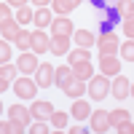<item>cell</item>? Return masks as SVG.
<instances>
[{"mask_svg": "<svg viewBox=\"0 0 134 134\" xmlns=\"http://www.w3.org/2000/svg\"><path fill=\"white\" fill-rule=\"evenodd\" d=\"M67 118H70V115H67V113H59V110H54V113L48 115L51 126H54V129H59V131H62V129L67 126Z\"/></svg>", "mask_w": 134, "mask_h": 134, "instance_id": "obj_25", "label": "cell"}, {"mask_svg": "<svg viewBox=\"0 0 134 134\" xmlns=\"http://www.w3.org/2000/svg\"><path fill=\"white\" fill-rule=\"evenodd\" d=\"M19 24H16V19H5L3 24H0V35H3V40H14L19 35Z\"/></svg>", "mask_w": 134, "mask_h": 134, "instance_id": "obj_19", "label": "cell"}, {"mask_svg": "<svg viewBox=\"0 0 134 134\" xmlns=\"http://www.w3.org/2000/svg\"><path fill=\"white\" fill-rule=\"evenodd\" d=\"M27 131H32V134H48L51 126H46V121H35L32 126H27Z\"/></svg>", "mask_w": 134, "mask_h": 134, "instance_id": "obj_29", "label": "cell"}, {"mask_svg": "<svg viewBox=\"0 0 134 134\" xmlns=\"http://www.w3.org/2000/svg\"><path fill=\"white\" fill-rule=\"evenodd\" d=\"M70 131H72V134H83V131H86V126H70Z\"/></svg>", "mask_w": 134, "mask_h": 134, "instance_id": "obj_37", "label": "cell"}, {"mask_svg": "<svg viewBox=\"0 0 134 134\" xmlns=\"http://www.w3.org/2000/svg\"><path fill=\"white\" fill-rule=\"evenodd\" d=\"M11 62V43L8 40H0V64Z\"/></svg>", "mask_w": 134, "mask_h": 134, "instance_id": "obj_30", "label": "cell"}, {"mask_svg": "<svg viewBox=\"0 0 134 134\" xmlns=\"http://www.w3.org/2000/svg\"><path fill=\"white\" fill-rule=\"evenodd\" d=\"M110 94H113L118 102H124V99H129V94H131V81L129 78H124V75H115V81L110 83Z\"/></svg>", "mask_w": 134, "mask_h": 134, "instance_id": "obj_6", "label": "cell"}, {"mask_svg": "<svg viewBox=\"0 0 134 134\" xmlns=\"http://www.w3.org/2000/svg\"><path fill=\"white\" fill-rule=\"evenodd\" d=\"M131 129H134V126H131V118H129V121H124V124L118 126V131H121V134H131Z\"/></svg>", "mask_w": 134, "mask_h": 134, "instance_id": "obj_33", "label": "cell"}, {"mask_svg": "<svg viewBox=\"0 0 134 134\" xmlns=\"http://www.w3.org/2000/svg\"><path fill=\"white\" fill-rule=\"evenodd\" d=\"M59 88H62V94H64V97L78 99V97H83V91H86V81H83V78H78V75H72L70 81L62 83Z\"/></svg>", "mask_w": 134, "mask_h": 134, "instance_id": "obj_8", "label": "cell"}, {"mask_svg": "<svg viewBox=\"0 0 134 134\" xmlns=\"http://www.w3.org/2000/svg\"><path fill=\"white\" fill-rule=\"evenodd\" d=\"M70 40L75 43V46H81V48H91L94 46V32L91 30H72Z\"/></svg>", "mask_w": 134, "mask_h": 134, "instance_id": "obj_15", "label": "cell"}, {"mask_svg": "<svg viewBox=\"0 0 134 134\" xmlns=\"http://www.w3.org/2000/svg\"><path fill=\"white\" fill-rule=\"evenodd\" d=\"M131 115L126 113L124 107H118V110H113V113H107V124H110V129H118L121 124H124V121H129Z\"/></svg>", "mask_w": 134, "mask_h": 134, "instance_id": "obj_22", "label": "cell"}, {"mask_svg": "<svg viewBox=\"0 0 134 134\" xmlns=\"http://www.w3.org/2000/svg\"><path fill=\"white\" fill-rule=\"evenodd\" d=\"M70 67H72V75L83 78V81H88V78L94 75V67H91V59H86V62H75V64H70Z\"/></svg>", "mask_w": 134, "mask_h": 134, "instance_id": "obj_20", "label": "cell"}, {"mask_svg": "<svg viewBox=\"0 0 134 134\" xmlns=\"http://www.w3.org/2000/svg\"><path fill=\"white\" fill-rule=\"evenodd\" d=\"M14 19H16V24H19V27L30 24V21H32V8H30V5H19V8H16V16H14Z\"/></svg>", "mask_w": 134, "mask_h": 134, "instance_id": "obj_23", "label": "cell"}, {"mask_svg": "<svg viewBox=\"0 0 134 134\" xmlns=\"http://www.w3.org/2000/svg\"><path fill=\"white\" fill-rule=\"evenodd\" d=\"M118 54H121L124 62H134V43H131V38H126L124 46H118Z\"/></svg>", "mask_w": 134, "mask_h": 134, "instance_id": "obj_26", "label": "cell"}, {"mask_svg": "<svg viewBox=\"0 0 134 134\" xmlns=\"http://www.w3.org/2000/svg\"><path fill=\"white\" fill-rule=\"evenodd\" d=\"M86 121L91 124V131H99V134H105V131L110 129V124H107V113H105V110H91Z\"/></svg>", "mask_w": 134, "mask_h": 134, "instance_id": "obj_12", "label": "cell"}, {"mask_svg": "<svg viewBox=\"0 0 134 134\" xmlns=\"http://www.w3.org/2000/svg\"><path fill=\"white\" fill-rule=\"evenodd\" d=\"M35 81L40 88H48V86H54V64H48V62H40L38 67H35V72H32Z\"/></svg>", "mask_w": 134, "mask_h": 134, "instance_id": "obj_4", "label": "cell"}, {"mask_svg": "<svg viewBox=\"0 0 134 134\" xmlns=\"http://www.w3.org/2000/svg\"><path fill=\"white\" fill-rule=\"evenodd\" d=\"M5 3H8L11 8H19V5H27V3H30V0H5Z\"/></svg>", "mask_w": 134, "mask_h": 134, "instance_id": "obj_34", "label": "cell"}, {"mask_svg": "<svg viewBox=\"0 0 134 134\" xmlns=\"http://www.w3.org/2000/svg\"><path fill=\"white\" fill-rule=\"evenodd\" d=\"M54 113V105L51 102H32L30 105V115H32V121H48V115Z\"/></svg>", "mask_w": 134, "mask_h": 134, "instance_id": "obj_13", "label": "cell"}, {"mask_svg": "<svg viewBox=\"0 0 134 134\" xmlns=\"http://www.w3.org/2000/svg\"><path fill=\"white\" fill-rule=\"evenodd\" d=\"M5 19H14V14H11V5L8 3H0V24H3Z\"/></svg>", "mask_w": 134, "mask_h": 134, "instance_id": "obj_32", "label": "cell"}, {"mask_svg": "<svg viewBox=\"0 0 134 134\" xmlns=\"http://www.w3.org/2000/svg\"><path fill=\"white\" fill-rule=\"evenodd\" d=\"M83 0H51V11L54 14H59V16H64V14H70V11H75L78 5H81Z\"/></svg>", "mask_w": 134, "mask_h": 134, "instance_id": "obj_17", "label": "cell"}, {"mask_svg": "<svg viewBox=\"0 0 134 134\" xmlns=\"http://www.w3.org/2000/svg\"><path fill=\"white\" fill-rule=\"evenodd\" d=\"M72 78V67L70 64H62V67H54V86H62Z\"/></svg>", "mask_w": 134, "mask_h": 134, "instance_id": "obj_21", "label": "cell"}, {"mask_svg": "<svg viewBox=\"0 0 134 134\" xmlns=\"http://www.w3.org/2000/svg\"><path fill=\"white\" fill-rule=\"evenodd\" d=\"M51 35H57V38H70L72 35V19H64V16H57V19H51Z\"/></svg>", "mask_w": 134, "mask_h": 134, "instance_id": "obj_11", "label": "cell"}, {"mask_svg": "<svg viewBox=\"0 0 134 134\" xmlns=\"http://www.w3.org/2000/svg\"><path fill=\"white\" fill-rule=\"evenodd\" d=\"M14 43L19 46V51H30V32L27 30H19V35L14 38Z\"/></svg>", "mask_w": 134, "mask_h": 134, "instance_id": "obj_27", "label": "cell"}, {"mask_svg": "<svg viewBox=\"0 0 134 134\" xmlns=\"http://www.w3.org/2000/svg\"><path fill=\"white\" fill-rule=\"evenodd\" d=\"M88 3H91V5L99 11V8H105V5H107V0H88Z\"/></svg>", "mask_w": 134, "mask_h": 134, "instance_id": "obj_35", "label": "cell"}, {"mask_svg": "<svg viewBox=\"0 0 134 134\" xmlns=\"http://www.w3.org/2000/svg\"><path fill=\"white\" fill-rule=\"evenodd\" d=\"M8 88H11V83H8V81H3V78H0V94H3V91H8Z\"/></svg>", "mask_w": 134, "mask_h": 134, "instance_id": "obj_36", "label": "cell"}, {"mask_svg": "<svg viewBox=\"0 0 134 134\" xmlns=\"http://www.w3.org/2000/svg\"><path fill=\"white\" fill-rule=\"evenodd\" d=\"M88 113H91V105H88V102H83V99L78 97L75 102H72V107H70V115H72L75 121H81V124H83V121L88 118Z\"/></svg>", "mask_w": 134, "mask_h": 134, "instance_id": "obj_18", "label": "cell"}, {"mask_svg": "<svg viewBox=\"0 0 134 134\" xmlns=\"http://www.w3.org/2000/svg\"><path fill=\"white\" fill-rule=\"evenodd\" d=\"M32 3H35V8H40V5H48L51 0H32Z\"/></svg>", "mask_w": 134, "mask_h": 134, "instance_id": "obj_38", "label": "cell"}, {"mask_svg": "<svg viewBox=\"0 0 134 134\" xmlns=\"http://www.w3.org/2000/svg\"><path fill=\"white\" fill-rule=\"evenodd\" d=\"M48 51L54 54V57H64V54L70 51V38H57V35H51V38H48Z\"/></svg>", "mask_w": 134, "mask_h": 134, "instance_id": "obj_16", "label": "cell"}, {"mask_svg": "<svg viewBox=\"0 0 134 134\" xmlns=\"http://www.w3.org/2000/svg\"><path fill=\"white\" fill-rule=\"evenodd\" d=\"M24 129L16 126L14 121H0V134H21Z\"/></svg>", "mask_w": 134, "mask_h": 134, "instance_id": "obj_28", "label": "cell"}, {"mask_svg": "<svg viewBox=\"0 0 134 134\" xmlns=\"http://www.w3.org/2000/svg\"><path fill=\"white\" fill-rule=\"evenodd\" d=\"M38 54H32V51H21L19 54V62H16V70L21 75H32L35 72V67H38Z\"/></svg>", "mask_w": 134, "mask_h": 134, "instance_id": "obj_9", "label": "cell"}, {"mask_svg": "<svg viewBox=\"0 0 134 134\" xmlns=\"http://www.w3.org/2000/svg\"><path fill=\"white\" fill-rule=\"evenodd\" d=\"M124 30H126V38H134V14L131 16H124Z\"/></svg>", "mask_w": 134, "mask_h": 134, "instance_id": "obj_31", "label": "cell"}, {"mask_svg": "<svg viewBox=\"0 0 134 134\" xmlns=\"http://www.w3.org/2000/svg\"><path fill=\"white\" fill-rule=\"evenodd\" d=\"M11 88H14V94L19 99H35V94H38V83L30 75H16L11 81Z\"/></svg>", "mask_w": 134, "mask_h": 134, "instance_id": "obj_2", "label": "cell"}, {"mask_svg": "<svg viewBox=\"0 0 134 134\" xmlns=\"http://www.w3.org/2000/svg\"><path fill=\"white\" fill-rule=\"evenodd\" d=\"M86 91H88V97H91L94 102H102V99L110 94V78L102 75V72H99V75H91V78L86 81Z\"/></svg>", "mask_w": 134, "mask_h": 134, "instance_id": "obj_1", "label": "cell"}, {"mask_svg": "<svg viewBox=\"0 0 134 134\" xmlns=\"http://www.w3.org/2000/svg\"><path fill=\"white\" fill-rule=\"evenodd\" d=\"M51 19H54V14H51L48 5H40V8L32 11V24H35L38 30H46V27L51 24Z\"/></svg>", "mask_w": 134, "mask_h": 134, "instance_id": "obj_14", "label": "cell"}, {"mask_svg": "<svg viewBox=\"0 0 134 134\" xmlns=\"http://www.w3.org/2000/svg\"><path fill=\"white\" fill-rule=\"evenodd\" d=\"M94 43L99 46V54H118V35L113 30L99 32V38H94Z\"/></svg>", "mask_w": 134, "mask_h": 134, "instance_id": "obj_3", "label": "cell"}, {"mask_svg": "<svg viewBox=\"0 0 134 134\" xmlns=\"http://www.w3.org/2000/svg\"><path fill=\"white\" fill-rule=\"evenodd\" d=\"M19 75V70H16V64L14 62H3V64H0V78H3V81H14V78Z\"/></svg>", "mask_w": 134, "mask_h": 134, "instance_id": "obj_24", "label": "cell"}, {"mask_svg": "<svg viewBox=\"0 0 134 134\" xmlns=\"http://www.w3.org/2000/svg\"><path fill=\"white\" fill-rule=\"evenodd\" d=\"M8 118L14 121L16 126H21V129H27V126L32 124L30 107H24V105H11V107H8Z\"/></svg>", "mask_w": 134, "mask_h": 134, "instance_id": "obj_7", "label": "cell"}, {"mask_svg": "<svg viewBox=\"0 0 134 134\" xmlns=\"http://www.w3.org/2000/svg\"><path fill=\"white\" fill-rule=\"evenodd\" d=\"M99 72L107 75V78H115L121 72V62L115 54H99Z\"/></svg>", "mask_w": 134, "mask_h": 134, "instance_id": "obj_5", "label": "cell"}, {"mask_svg": "<svg viewBox=\"0 0 134 134\" xmlns=\"http://www.w3.org/2000/svg\"><path fill=\"white\" fill-rule=\"evenodd\" d=\"M0 113H3V102H0Z\"/></svg>", "mask_w": 134, "mask_h": 134, "instance_id": "obj_39", "label": "cell"}, {"mask_svg": "<svg viewBox=\"0 0 134 134\" xmlns=\"http://www.w3.org/2000/svg\"><path fill=\"white\" fill-rule=\"evenodd\" d=\"M30 51L38 54V57L48 51V35H46L43 30H32V32H30Z\"/></svg>", "mask_w": 134, "mask_h": 134, "instance_id": "obj_10", "label": "cell"}]
</instances>
